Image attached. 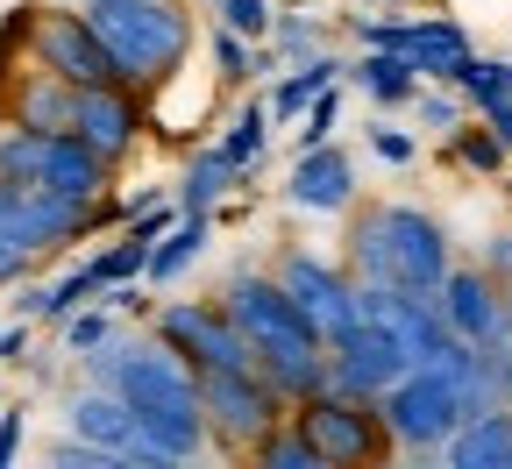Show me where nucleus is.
Masks as SVG:
<instances>
[{
  "label": "nucleus",
  "mask_w": 512,
  "mask_h": 469,
  "mask_svg": "<svg viewBox=\"0 0 512 469\" xmlns=\"http://www.w3.org/2000/svg\"><path fill=\"white\" fill-rule=\"evenodd\" d=\"M448 235L434 214L406 207V199H384V207H363V221L349 228V278L356 285H392L413 299H434L448 278Z\"/></svg>",
  "instance_id": "1"
},
{
  "label": "nucleus",
  "mask_w": 512,
  "mask_h": 469,
  "mask_svg": "<svg viewBox=\"0 0 512 469\" xmlns=\"http://www.w3.org/2000/svg\"><path fill=\"white\" fill-rule=\"evenodd\" d=\"M306 128H299V150L306 143H335V121H342V93L335 86H320L313 100H306V114H299Z\"/></svg>",
  "instance_id": "30"
},
{
  "label": "nucleus",
  "mask_w": 512,
  "mask_h": 469,
  "mask_svg": "<svg viewBox=\"0 0 512 469\" xmlns=\"http://www.w3.org/2000/svg\"><path fill=\"white\" fill-rule=\"evenodd\" d=\"M505 313H512V285H505Z\"/></svg>",
  "instance_id": "38"
},
{
  "label": "nucleus",
  "mask_w": 512,
  "mask_h": 469,
  "mask_svg": "<svg viewBox=\"0 0 512 469\" xmlns=\"http://www.w3.org/2000/svg\"><path fill=\"white\" fill-rule=\"evenodd\" d=\"M377 420H384V434H392L399 455H441V441L456 434L463 406H456V384H448L434 363H413V370H399L377 391Z\"/></svg>",
  "instance_id": "5"
},
{
  "label": "nucleus",
  "mask_w": 512,
  "mask_h": 469,
  "mask_svg": "<svg viewBox=\"0 0 512 469\" xmlns=\"http://www.w3.org/2000/svg\"><path fill=\"white\" fill-rule=\"evenodd\" d=\"M207 235H214V207H178V221L150 242V256H143V285H171L192 256L207 249Z\"/></svg>",
  "instance_id": "17"
},
{
  "label": "nucleus",
  "mask_w": 512,
  "mask_h": 469,
  "mask_svg": "<svg viewBox=\"0 0 512 469\" xmlns=\"http://www.w3.org/2000/svg\"><path fill=\"white\" fill-rule=\"evenodd\" d=\"M0 178L43 185V192H64V199H100L114 185V171L72 128H0Z\"/></svg>",
  "instance_id": "3"
},
{
  "label": "nucleus",
  "mask_w": 512,
  "mask_h": 469,
  "mask_svg": "<svg viewBox=\"0 0 512 469\" xmlns=\"http://www.w3.org/2000/svg\"><path fill=\"white\" fill-rule=\"evenodd\" d=\"M498 398L512 406V334H505V349H498Z\"/></svg>",
  "instance_id": "37"
},
{
  "label": "nucleus",
  "mask_w": 512,
  "mask_h": 469,
  "mask_svg": "<svg viewBox=\"0 0 512 469\" xmlns=\"http://www.w3.org/2000/svg\"><path fill=\"white\" fill-rule=\"evenodd\" d=\"M399 370H413V363L384 342L370 320H356L342 342H328V391H342V398H377Z\"/></svg>",
  "instance_id": "14"
},
{
  "label": "nucleus",
  "mask_w": 512,
  "mask_h": 469,
  "mask_svg": "<svg viewBox=\"0 0 512 469\" xmlns=\"http://www.w3.org/2000/svg\"><path fill=\"white\" fill-rule=\"evenodd\" d=\"M370 150H377L384 164L406 171V164L420 157V136H413V128H392V121H370Z\"/></svg>",
  "instance_id": "31"
},
{
  "label": "nucleus",
  "mask_w": 512,
  "mask_h": 469,
  "mask_svg": "<svg viewBox=\"0 0 512 469\" xmlns=\"http://www.w3.org/2000/svg\"><path fill=\"white\" fill-rule=\"evenodd\" d=\"M143 128H150V107H143L136 86H79V93H72V136H79L107 171L136 157Z\"/></svg>",
  "instance_id": "11"
},
{
  "label": "nucleus",
  "mask_w": 512,
  "mask_h": 469,
  "mask_svg": "<svg viewBox=\"0 0 512 469\" xmlns=\"http://www.w3.org/2000/svg\"><path fill=\"white\" fill-rule=\"evenodd\" d=\"M50 462H57V469H121L107 448H93V441H72V434H64V441L50 448Z\"/></svg>",
  "instance_id": "32"
},
{
  "label": "nucleus",
  "mask_w": 512,
  "mask_h": 469,
  "mask_svg": "<svg viewBox=\"0 0 512 469\" xmlns=\"http://www.w3.org/2000/svg\"><path fill=\"white\" fill-rule=\"evenodd\" d=\"M214 8H221V29H235V36H249V43H264L271 36V0H214Z\"/></svg>",
  "instance_id": "29"
},
{
  "label": "nucleus",
  "mask_w": 512,
  "mask_h": 469,
  "mask_svg": "<svg viewBox=\"0 0 512 469\" xmlns=\"http://www.w3.org/2000/svg\"><path fill=\"white\" fill-rule=\"evenodd\" d=\"M448 86L463 93L470 114H484V107H498V100L512 93V57H477V50H470V57L456 64V79H448Z\"/></svg>",
  "instance_id": "22"
},
{
  "label": "nucleus",
  "mask_w": 512,
  "mask_h": 469,
  "mask_svg": "<svg viewBox=\"0 0 512 469\" xmlns=\"http://www.w3.org/2000/svg\"><path fill=\"white\" fill-rule=\"evenodd\" d=\"M22 43H29V64L64 86H121L114 79V57L100 50V36L86 29L79 8H22Z\"/></svg>",
  "instance_id": "7"
},
{
  "label": "nucleus",
  "mask_w": 512,
  "mask_h": 469,
  "mask_svg": "<svg viewBox=\"0 0 512 469\" xmlns=\"http://www.w3.org/2000/svg\"><path fill=\"white\" fill-rule=\"evenodd\" d=\"M264 43H271L285 64H299V57H313V50H328L313 15H271V36H264Z\"/></svg>",
  "instance_id": "26"
},
{
  "label": "nucleus",
  "mask_w": 512,
  "mask_h": 469,
  "mask_svg": "<svg viewBox=\"0 0 512 469\" xmlns=\"http://www.w3.org/2000/svg\"><path fill=\"white\" fill-rule=\"evenodd\" d=\"M448 150H456V164H470V171H498L505 164V143L491 136V128H477V121L448 128Z\"/></svg>",
  "instance_id": "25"
},
{
  "label": "nucleus",
  "mask_w": 512,
  "mask_h": 469,
  "mask_svg": "<svg viewBox=\"0 0 512 469\" xmlns=\"http://www.w3.org/2000/svg\"><path fill=\"white\" fill-rule=\"evenodd\" d=\"M292 427L313 441L320 469H363V462H392V434L377 420V398H342V391H306L292 406Z\"/></svg>",
  "instance_id": "4"
},
{
  "label": "nucleus",
  "mask_w": 512,
  "mask_h": 469,
  "mask_svg": "<svg viewBox=\"0 0 512 469\" xmlns=\"http://www.w3.org/2000/svg\"><path fill=\"white\" fill-rule=\"evenodd\" d=\"M64 434H72V441H93V448H107L121 469H136V462L164 469V462L143 448L136 413H128V398H121V391H107V384H86V391L72 398V406H64Z\"/></svg>",
  "instance_id": "13"
},
{
  "label": "nucleus",
  "mask_w": 512,
  "mask_h": 469,
  "mask_svg": "<svg viewBox=\"0 0 512 469\" xmlns=\"http://www.w3.org/2000/svg\"><path fill=\"white\" fill-rule=\"evenodd\" d=\"M413 100H420V128H427V136H448V128H456V121L470 114L456 86H420Z\"/></svg>",
  "instance_id": "28"
},
{
  "label": "nucleus",
  "mask_w": 512,
  "mask_h": 469,
  "mask_svg": "<svg viewBox=\"0 0 512 469\" xmlns=\"http://www.w3.org/2000/svg\"><path fill=\"white\" fill-rule=\"evenodd\" d=\"M356 320H370L406 363H434V349L448 342L434 299H413V292H392V285H356Z\"/></svg>",
  "instance_id": "12"
},
{
  "label": "nucleus",
  "mask_w": 512,
  "mask_h": 469,
  "mask_svg": "<svg viewBox=\"0 0 512 469\" xmlns=\"http://www.w3.org/2000/svg\"><path fill=\"white\" fill-rule=\"evenodd\" d=\"M150 334L164 349H178L192 370H249V342L235 334V320L221 313V299H164Z\"/></svg>",
  "instance_id": "9"
},
{
  "label": "nucleus",
  "mask_w": 512,
  "mask_h": 469,
  "mask_svg": "<svg viewBox=\"0 0 512 469\" xmlns=\"http://www.w3.org/2000/svg\"><path fill=\"white\" fill-rule=\"evenodd\" d=\"M271 278H278V285H285V299L306 313V327L320 334V349L342 342V334L356 327V278H349V263L313 256V249H285Z\"/></svg>",
  "instance_id": "8"
},
{
  "label": "nucleus",
  "mask_w": 512,
  "mask_h": 469,
  "mask_svg": "<svg viewBox=\"0 0 512 469\" xmlns=\"http://www.w3.org/2000/svg\"><path fill=\"white\" fill-rule=\"evenodd\" d=\"M72 93H79V86H64V79H50V72H29L8 114H15V128H72Z\"/></svg>",
  "instance_id": "21"
},
{
  "label": "nucleus",
  "mask_w": 512,
  "mask_h": 469,
  "mask_svg": "<svg viewBox=\"0 0 512 469\" xmlns=\"http://www.w3.org/2000/svg\"><path fill=\"white\" fill-rule=\"evenodd\" d=\"M292 406L249 370H200V420H207V448L221 455H249Z\"/></svg>",
  "instance_id": "6"
},
{
  "label": "nucleus",
  "mask_w": 512,
  "mask_h": 469,
  "mask_svg": "<svg viewBox=\"0 0 512 469\" xmlns=\"http://www.w3.org/2000/svg\"><path fill=\"white\" fill-rule=\"evenodd\" d=\"M15 455H22V406H15V413H0V469H8Z\"/></svg>",
  "instance_id": "34"
},
{
  "label": "nucleus",
  "mask_w": 512,
  "mask_h": 469,
  "mask_svg": "<svg viewBox=\"0 0 512 469\" xmlns=\"http://www.w3.org/2000/svg\"><path fill=\"white\" fill-rule=\"evenodd\" d=\"M107 334H114V313H107L100 299H93V306H72V313H64V356H86V349H100Z\"/></svg>",
  "instance_id": "27"
},
{
  "label": "nucleus",
  "mask_w": 512,
  "mask_h": 469,
  "mask_svg": "<svg viewBox=\"0 0 512 469\" xmlns=\"http://www.w3.org/2000/svg\"><path fill=\"white\" fill-rule=\"evenodd\" d=\"M448 469H512V406H484L456 420V434L441 441Z\"/></svg>",
  "instance_id": "16"
},
{
  "label": "nucleus",
  "mask_w": 512,
  "mask_h": 469,
  "mask_svg": "<svg viewBox=\"0 0 512 469\" xmlns=\"http://www.w3.org/2000/svg\"><path fill=\"white\" fill-rule=\"evenodd\" d=\"M285 199H292L299 214H349L356 207V157L335 150V143H306L299 164H292Z\"/></svg>",
  "instance_id": "15"
},
{
  "label": "nucleus",
  "mask_w": 512,
  "mask_h": 469,
  "mask_svg": "<svg viewBox=\"0 0 512 469\" xmlns=\"http://www.w3.org/2000/svg\"><path fill=\"white\" fill-rule=\"evenodd\" d=\"M214 150L228 157L235 185H249V178H256V164H264V150H271V114H264V100L235 107V121L221 128V143H214Z\"/></svg>",
  "instance_id": "19"
},
{
  "label": "nucleus",
  "mask_w": 512,
  "mask_h": 469,
  "mask_svg": "<svg viewBox=\"0 0 512 469\" xmlns=\"http://www.w3.org/2000/svg\"><path fill=\"white\" fill-rule=\"evenodd\" d=\"M221 192H235V171H228V157L207 143L200 157L185 164V178H178V207H221Z\"/></svg>",
  "instance_id": "23"
},
{
  "label": "nucleus",
  "mask_w": 512,
  "mask_h": 469,
  "mask_svg": "<svg viewBox=\"0 0 512 469\" xmlns=\"http://www.w3.org/2000/svg\"><path fill=\"white\" fill-rule=\"evenodd\" d=\"M29 356V320L22 327H0V363H22Z\"/></svg>",
  "instance_id": "36"
},
{
  "label": "nucleus",
  "mask_w": 512,
  "mask_h": 469,
  "mask_svg": "<svg viewBox=\"0 0 512 469\" xmlns=\"http://www.w3.org/2000/svg\"><path fill=\"white\" fill-rule=\"evenodd\" d=\"M249 462H256V469H320V455H313V441L292 427V413H285L264 441L249 448Z\"/></svg>",
  "instance_id": "24"
},
{
  "label": "nucleus",
  "mask_w": 512,
  "mask_h": 469,
  "mask_svg": "<svg viewBox=\"0 0 512 469\" xmlns=\"http://www.w3.org/2000/svg\"><path fill=\"white\" fill-rule=\"evenodd\" d=\"M477 121H484V128H491V136H498V143H505V157H512V93H505V100H498V107H484V114H477Z\"/></svg>",
  "instance_id": "33"
},
{
  "label": "nucleus",
  "mask_w": 512,
  "mask_h": 469,
  "mask_svg": "<svg viewBox=\"0 0 512 469\" xmlns=\"http://www.w3.org/2000/svg\"><path fill=\"white\" fill-rule=\"evenodd\" d=\"M342 79H356L370 100H384V107H406L413 93H420V72L399 57V50H363L356 57V72H342Z\"/></svg>",
  "instance_id": "20"
},
{
  "label": "nucleus",
  "mask_w": 512,
  "mask_h": 469,
  "mask_svg": "<svg viewBox=\"0 0 512 469\" xmlns=\"http://www.w3.org/2000/svg\"><path fill=\"white\" fill-rule=\"evenodd\" d=\"M484 271H491L498 285H512V235H498V242H491V256H484Z\"/></svg>",
  "instance_id": "35"
},
{
  "label": "nucleus",
  "mask_w": 512,
  "mask_h": 469,
  "mask_svg": "<svg viewBox=\"0 0 512 469\" xmlns=\"http://www.w3.org/2000/svg\"><path fill=\"white\" fill-rule=\"evenodd\" d=\"M79 15L100 36V50L114 57V79L136 93H157L192 50L185 0H79Z\"/></svg>",
  "instance_id": "2"
},
{
  "label": "nucleus",
  "mask_w": 512,
  "mask_h": 469,
  "mask_svg": "<svg viewBox=\"0 0 512 469\" xmlns=\"http://www.w3.org/2000/svg\"><path fill=\"white\" fill-rule=\"evenodd\" d=\"M434 313H441V327L456 334V342H470V349H505V334H512V313H505V285L484 271V263H448V278H441V292H434Z\"/></svg>",
  "instance_id": "10"
},
{
  "label": "nucleus",
  "mask_w": 512,
  "mask_h": 469,
  "mask_svg": "<svg viewBox=\"0 0 512 469\" xmlns=\"http://www.w3.org/2000/svg\"><path fill=\"white\" fill-rule=\"evenodd\" d=\"M342 72L349 64L335 57V50H313V57H299V64H285V79L271 86V100H264V114H271V128H285V121H299L306 114V100L320 93V86H342Z\"/></svg>",
  "instance_id": "18"
}]
</instances>
